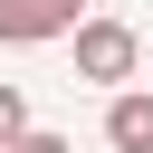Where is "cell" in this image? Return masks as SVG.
<instances>
[{
  "mask_svg": "<svg viewBox=\"0 0 153 153\" xmlns=\"http://www.w3.org/2000/svg\"><path fill=\"white\" fill-rule=\"evenodd\" d=\"M10 143H29V96H19V86H0V153H10Z\"/></svg>",
  "mask_w": 153,
  "mask_h": 153,
  "instance_id": "cell-4",
  "label": "cell"
},
{
  "mask_svg": "<svg viewBox=\"0 0 153 153\" xmlns=\"http://www.w3.org/2000/svg\"><path fill=\"white\" fill-rule=\"evenodd\" d=\"M10 153H76V143H67V134H38V124H29V143H10Z\"/></svg>",
  "mask_w": 153,
  "mask_h": 153,
  "instance_id": "cell-5",
  "label": "cell"
},
{
  "mask_svg": "<svg viewBox=\"0 0 153 153\" xmlns=\"http://www.w3.org/2000/svg\"><path fill=\"white\" fill-rule=\"evenodd\" d=\"M105 143H115V153H153V96H143V86H124V96L105 105Z\"/></svg>",
  "mask_w": 153,
  "mask_h": 153,
  "instance_id": "cell-3",
  "label": "cell"
},
{
  "mask_svg": "<svg viewBox=\"0 0 153 153\" xmlns=\"http://www.w3.org/2000/svg\"><path fill=\"white\" fill-rule=\"evenodd\" d=\"M57 10H67V19H86V0H57Z\"/></svg>",
  "mask_w": 153,
  "mask_h": 153,
  "instance_id": "cell-6",
  "label": "cell"
},
{
  "mask_svg": "<svg viewBox=\"0 0 153 153\" xmlns=\"http://www.w3.org/2000/svg\"><path fill=\"white\" fill-rule=\"evenodd\" d=\"M134 67H143V38H134L124 19H76V76H86V86H115V96H124Z\"/></svg>",
  "mask_w": 153,
  "mask_h": 153,
  "instance_id": "cell-1",
  "label": "cell"
},
{
  "mask_svg": "<svg viewBox=\"0 0 153 153\" xmlns=\"http://www.w3.org/2000/svg\"><path fill=\"white\" fill-rule=\"evenodd\" d=\"M76 19L57 10V0H0V48H48V38H67Z\"/></svg>",
  "mask_w": 153,
  "mask_h": 153,
  "instance_id": "cell-2",
  "label": "cell"
}]
</instances>
